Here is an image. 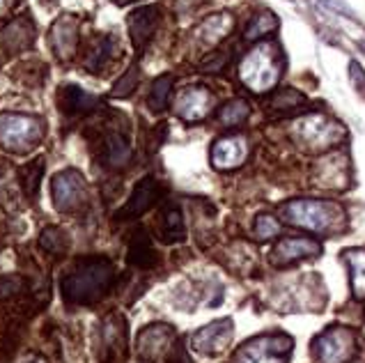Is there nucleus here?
<instances>
[{
  "mask_svg": "<svg viewBox=\"0 0 365 363\" xmlns=\"http://www.w3.org/2000/svg\"><path fill=\"white\" fill-rule=\"evenodd\" d=\"M23 290V279L21 276H0V302L17 297Z\"/></svg>",
  "mask_w": 365,
  "mask_h": 363,
  "instance_id": "obj_35",
  "label": "nucleus"
},
{
  "mask_svg": "<svg viewBox=\"0 0 365 363\" xmlns=\"http://www.w3.org/2000/svg\"><path fill=\"white\" fill-rule=\"evenodd\" d=\"M113 283L115 267L108 258H83L62 279V297L67 304H94L113 288Z\"/></svg>",
  "mask_w": 365,
  "mask_h": 363,
  "instance_id": "obj_1",
  "label": "nucleus"
},
{
  "mask_svg": "<svg viewBox=\"0 0 365 363\" xmlns=\"http://www.w3.org/2000/svg\"><path fill=\"white\" fill-rule=\"evenodd\" d=\"M113 51H115V39L113 37H101L97 42V46L92 49V53L87 55L85 67L90 69L92 74H99L101 69L106 67V62L113 58Z\"/></svg>",
  "mask_w": 365,
  "mask_h": 363,
  "instance_id": "obj_29",
  "label": "nucleus"
},
{
  "mask_svg": "<svg viewBox=\"0 0 365 363\" xmlns=\"http://www.w3.org/2000/svg\"><path fill=\"white\" fill-rule=\"evenodd\" d=\"M39 246H42V251H46L49 255H65L67 249H69V237L67 232L62 230V228L58 225H49L44 228L42 235H39Z\"/></svg>",
  "mask_w": 365,
  "mask_h": 363,
  "instance_id": "obj_26",
  "label": "nucleus"
},
{
  "mask_svg": "<svg viewBox=\"0 0 365 363\" xmlns=\"http://www.w3.org/2000/svg\"><path fill=\"white\" fill-rule=\"evenodd\" d=\"M51 198L55 209L62 214L76 212L85 202V177L74 168L60 170L51 182Z\"/></svg>",
  "mask_w": 365,
  "mask_h": 363,
  "instance_id": "obj_8",
  "label": "nucleus"
},
{
  "mask_svg": "<svg viewBox=\"0 0 365 363\" xmlns=\"http://www.w3.org/2000/svg\"><path fill=\"white\" fill-rule=\"evenodd\" d=\"M138 85V65H131L126 74L113 85V97H129Z\"/></svg>",
  "mask_w": 365,
  "mask_h": 363,
  "instance_id": "obj_34",
  "label": "nucleus"
},
{
  "mask_svg": "<svg viewBox=\"0 0 365 363\" xmlns=\"http://www.w3.org/2000/svg\"><path fill=\"white\" fill-rule=\"evenodd\" d=\"M292 136L301 147L311 149V152H324V149L340 145V140H345L347 133L340 122L322 113H313L299 117L292 124Z\"/></svg>",
  "mask_w": 365,
  "mask_h": 363,
  "instance_id": "obj_4",
  "label": "nucleus"
},
{
  "mask_svg": "<svg viewBox=\"0 0 365 363\" xmlns=\"http://www.w3.org/2000/svg\"><path fill=\"white\" fill-rule=\"evenodd\" d=\"M278 30V19H276L274 12H262L258 17H253V21L248 23V28H246V39L248 42H255L260 37H267Z\"/></svg>",
  "mask_w": 365,
  "mask_h": 363,
  "instance_id": "obj_31",
  "label": "nucleus"
},
{
  "mask_svg": "<svg viewBox=\"0 0 365 363\" xmlns=\"http://www.w3.org/2000/svg\"><path fill=\"white\" fill-rule=\"evenodd\" d=\"M44 136V124L33 115L0 113V145L10 152L26 154Z\"/></svg>",
  "mask_w": 365,
  "mask_h": 363,
  "instance_id": "obj_5",
  "label": "nucleus"
},
{
  "mask_svg": "<svg viewBox=\"0 0 365 363\" xmlns=\"http://www.w3.org/2000/svg\"><path fill=\"white\" fill-rule=\"evenodd\" d=\"M246 154H248V145H246V138L241 136H228L221 138L211 149V163L221 170H230L241 165Z\"/></svg>",
  "mask_w": 365,
  "mask_h": 363,
  "instance_id": "obj_15",
  "label": "nucleus"
},
{
  "mask_svg": "<svg viewBox=\"0 0 365 363\" xmlns=\"http://www.w3.org/2000/svg\"><path fill=\"white\" fill-rule=\"evenodd\" d=\"M281 216L311 232H333L345 223V209L329 200H290L281 207Z\"/></svg>",
  "mask_w": 365,
  "mask_h": 363,
  "instance_id": "obj_2",
  "label": "nucleus"
},
{
  "mask_svg": "<svg viewBox=\"0 0 365 363\" xmlns=\"http://www.w3.org/2000/svg\"><path fill=\"white\" fill-rule=\"evenodd\" d=\"M232 341V320H216L191 336V347L200 354H221Z\"/></svg>",
  "mask_w": 365,
  "mask_h": 363,
  "instance_id": "obj_10",
  "label": "nucleus"
},
{
  "mask_svg": "<svg viewBox=\"0 0 365 363\" xmlns=\"http://www.w3.org/2000/svg\"><path fill=\"white\" fill-rule=\"evenodd\" d=\"M251 115V106L248 101L244 99H232L218 110V120L225 124V127H239Z\"/></svg>",
  "mask_w": 365,
  "mask_h": 363,
  "instance_id": "obj_30",
  "label": "nucleus"
},
{
  "mask_svg": "<svg viewBox=\"0 0 365 363\" xmlns=\"http://www.w3.org/2000/svg\"><path fill=\"white\" fill-rule=\"evenodd\" d=\"M304 104H306L304 94L297 92V90H292V88H285L271 99V110H278L281 115H290V113H295V110L299 106H304Z\"/></svg>",
  "mask_w": 365,
  "mask_h": 363,
  "instance_id": "obj_32",
  "label": "nucleus"
},
{
  "mask_svg": "<svg viewBox=\"0 0 365 363\" xmlns=\"http://www.w3.org/2000/svg\"><path fill=\"white\" fill-rule=\"evenodd\" d=\"M158 232H161V239L165 244L172 242H181L186 235V225L184 218H181V212L177 207H168L161 216V225H158Z\"/></svg>",
  "mask_w": 365,
  "mask_h": 363,
  "instance_id": "obj_25",
  "label": "nucleus"
},
{
  "mask_svg": "<svg viewBox=\"0 0 365 363\" xmlns=\"http://www.w3.org/2000/svg\"><path fill=\"white\" fill-rule=\"evenodd\" d=\"M42 175H44V159H35L28 165H23V168H19V182H21V188H23V193H26V198H30V200L37 198Z\"/></svg>",
  "mask_w": 365,
  "mask_h": 363,
  "instance_id": "obj_27",
  "label": "nucleus"
},
{
  "mask_svg": "<svg viewBox=\"0 0 365 363\" xmlns=\"http://www.w3.org/2000/svg\"><path fill=\"white\" fill-rule=\"evenodd\" d=\"M177 345L174 331L168 325H152L140 331L138 336V359L142 363H156Z\"/></svg>",
  "mask_w": 365,
  "mask_h": 363,
  "instance_id": "obj_9",
  "label": "nucleus"
},
{
  "mask_svg": "<svg viewBox=\"0 0 365 363\" xmlns=\"http://www.w3.org/2000/svg\"><path fill=\"white\" fill-rule=\"evenodd\" d=\"M101 345L106 359H120L126 347V325L122 315H110L101 329Z\"/></svg>",
  "mask_w": 365,
  "mask_h": 363,
  "instance_id": "obj_19",
  "label": "nucleus"
},
{
  "mask_svg": "<svg viewBox=\"0 0 365 363\" xmlns=\"http://www.w3.org/2000/svg\"><path fill=\"white\" fill-rule=\"evenodd\" d=\"M78 44V21L71 17H60L51 28V49L62 60L74 55Z\"/></svg>",
  "mask_w": 365,
  "mask_h": 363,
  "instance_id": "obj_17",
  "label": "nucleus"
},
{
  "mask_svg": "<svg viewBox=\"0 0 365 363\" xmlns=\"http://www.w3.org/2000/svg\"><path fill=\"white\" fill-rule=\"evenodd\" d=\"M232 30V17L230 14H214V17L204 19L200 28L195 30L198 39L207 46H216L221 39H225Z\"/></svg>",
  "mask_w": 365,
  "mask_h": 363,
  "instance_id": "obj_21",
  "label": "nucleus"
},
{
  "mask_svg": "<svg viewBox=\"0 0 365 363\" xmlns=\"http://www.w3.org/2000/svg\"><path fill=\"white\" fill-rule=\"evenodd\" d=\"M10 3H12V0H0V14L7 12V7H10Z\"/></svg>",
  "mask_w": 365,
  "mask_h": 363,
  "instance_id": "obj_38",
  "label": "nucleus"
},
{
  "mask_svg": "<svg viewBox=\"0 0 365 363\" xmlns=\"http://www.w3.org/2000/svg\"><path fill=\"white\" fill-rule=\"evenodd\" d=\"M253 232H255V237L262 242L274 239V237L281 232V223H278V218H274L271 214H260L255 218V228H253Z\"/></svg>",
  "mask_w": 365,
  "mask_h": 363,
  "instance_id": "obj_33",
  "label": "nucleus"
},
{
  "mask_svg": "<svg viewBox=\"0 0 365 363\" xmlns=\"http://www.w3.org/2000/svg\"><path fill=\"white\" fill-rule=\"evenodd\" d=\"M33 44H35V23L28 17L10 21V26L3 30V49L7 53L28 51Z\"/></svg>",
  "mask_w": 365,
  "mask_h": 363,
  "instance_id": "obj_18",
  "label": "nucleus"
},
{
  "mask_svg": "<svg viewBox=\"0 0 365 363\" xmlns=\"http://www.w3.org/2000/svg\"><path fill=\"white\" fill-rule=\"evenodd\" d=\"M281 69L283 58L278 46L260 44L244 58L239 67V78L248 90L262 94L276 88V83L281 78Z\"/></svg>",
  "mask_w": 365,
  "mask_h": 363,
  "instance_id": "obj_3",
  "label": "nucleus"
},
{
  "mask_svg": "<svg viewBox=\"0 0 365 363\" xmlns=\"http://www.w3.org/2000/svg\"><path fill=\"white\" fill-rule=\"evenodd\" d=\"M349 78H352V83H354L356 90L365 92V69L356 60L349 62Z\"/></svg>",
  "mask_w": 365,
  "mask_h": 363,
  "instance_id": "obj_36",
  "label": "nucleus"
},
{
  "mask_svg": "<svg viewBox=\"0 0 365 363\" xmlns=\"http://www.w3.org/2000/svg\"><path fill=\"white\" fill-rule=\"evenodd\" d=\"M349 267V281H352V292L356 299H365V251L349 249L343 253Z\"/></svg>",
  "mask_w": 365,
  "mask_h": 363,
  "instance_id": "obj_24",
  "label": "nucleus"
},
{
  "mask_svg": "<svg viewBox=\"0 0 365 363\" xmlns=\"http://www.w3.org/2000/svg\"><path fill=\"white\" fill-rule=\"evenodd\" d=\"M356 354V334L347 327H329L313 341L317 363H347Z\"/></svg>",
  "mask_w": 365,
  "mask_h": 363,
  "instance_id": "obj_7",
  "label": "nucleus"
},
{
  "mask_svg": "<svg viewBox=\"0 0 365 363\" xmlns=\"http://www.w3.org/2000/svg\"><path fill=\"white\" fill-rule=\"evenodd\" d=\"M295 341L288 334H265L244 343L232 363H288Z\"/></svg>",
  "mask_w": 365,
  "mask_h": 363,
  "instance_id": "obj_6",
  "label": "nucleus"
},
{
  "mask_svg": "<svg viewBox=\"0 0 365 363\" xmlns=\"http://www.w3.org/2000/svg\"><path fill=\"white\" fill-rule=\"evenodd\" d=\"M60 106L65 113H85V110H92L97 106V97L87 94L85 90H81L78 85H65L60 92Z\"/></svg>",
  "mask_w": 365,
  "mask_h": 363,
  "instance_id": "obj_22",
  "label": "nucleus"
},
{
  "mask_svg": "<svg viewBox=\"0 0 365 363\" xmlns=\"http://www.w3.org/2000/svg\"><path fill=\"white\" fill-rule=\"evenodd\" d=\"M349 177V165L345 154H329L317 163L315 182L327 188H343Z\"/></svg>",
  "mask_w": 365,
  "mask_h": 363,
  "instance_id": "obj_16",
  "label": "nucleus"
},
{
  "mask_svg": "<svg viewBox=\"0 0 365 363\" xmlns=\"http://www.w3.org/2000/svg\"><path fill=\"white\" fill-rule=\"evenodd\" d=\"M129 265L138 267V269H152L156 265V251H154V244H152V237L147 235V230H136L129 242Z\"/></svg>",
  "mask_w": 365,
  "mask_h": 363,
  "instance_id": "obj_20",
  "label": "nucleus"
},
{
  "mask_svg": "<svg viewBox=\"0 0 365 363\" xmlns=\"http://www.w3.org/2000/svg\"><path fill=\"white\" fill-rule=\"evenodd\" d=\"M172 83H174L172 74L158 76L156 81L152 83V90H149V97H147L149 110H154V113H161V110H165V106H168V99H170V92H172Z\"/></svg>",
  "mask_w": 365,
  "mask_h": 363,
  "instance_id": "obj_28",
  "label": "nucleus"
},
{
  "mask_svg": "<svg viewBox=\"0 0 365 363\" xmlns=\"http://www.w3.org/2000/svg\"><path fill=\"white\" fill-rule=\"evenodd\" d=\"M322 253V244L311 237H288V239H281L271 251V262L278 267H288L295 265L299 260L306 258H317Z\"/></svg>",
  "mask_w": 365,
  "mask_h": 363,
  "instance_id": "obj_11",
  "label": "nucleus"
},
{
  "mask_svg": "<svg viewBox=\"0 0 365 363\" xmlns=\"http://www.w3.org/2000/svg\"><path fill=\"white\" fill-rule=\"evenodd\" d=\"M23 363H46V359L44 357H39V354H30V357L23 361Z\"/></svg>",
  "mask_w": 365,
  "mask_h": 363,
  "instance_id": "obj_37",
  "label": "nucleus"
},
{
  "mask_svg": "<svg viewBox=\"0 0 365 363\" xmlns=\"http://www.w3.org/2000/svg\"><path fill=\"white\" fill-rule=\"evenodd\" d=\"M214 97L204 88H186L174 101V110L184 122H200L209 115Z\"/></svg>",
  "mask_w": 365,
  "mask_h": 363,
  "instance_id": "obj_13",
  "label": "nucleus"
},
{
  "mask_svg": "<svg viewBox=\"0 0 365 363\" xmlns=\"http://www.w3.org/2000/svg\"><path fill=\"white\" fill-rule=\"evenodd\" d=\"M156 26H158V10L152 5L138 7L136 12L129 14V33L133 39V46L138 51H142L149 44V39L156 33Z\"/></svg>",
  "mask_w": 365,
  "mask_h": 363,
  "instance_id": "obj_14",
  "label": "nucleus"
},
{
  "mask_svg": "<svg viewBox=\"0 0 365 363\" xmlns=\"http://www.w3.org/2000/svg\"><path fill=\"white\" fill-rule=\"evenodd\" d=\"M104 159L106 165L110 168H122V165L129 163L131 159V145L120 131H113L106 136V143H104Z\"/></svg>",
  "mask_w": 365,
  "mask_h": 363,
  "instance_id": "obj_23",
  "label": "nucleus"
},
{
  "mask_svg": "<svg viewBox=\"0 0 365 363\" xmlns=\"http://www.w3.org/2000/svg\"><path fill=\"white\" fill-rule=\"evenodd\" d=\"M158 193H161V188H158V182L154 177H142L136 188H133V193L129 195V200H126L124 207L117 212V218H138L145 214L147 209H152L156 200H158Z\"/></svg>",
  "mask_w": 365,
  "mask_h": 363,
  "instance_id": "obj_12",
  "label": "nucleus"
}]
</instances>
